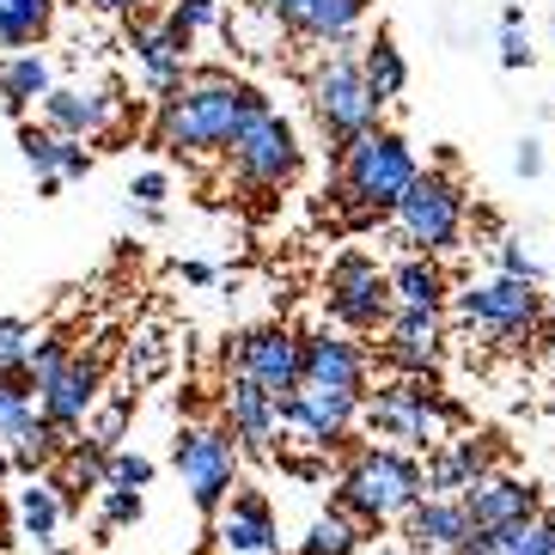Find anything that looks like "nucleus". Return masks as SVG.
I'll return each instance as SVG.
<instances>
[{"label":"nucleus","instance_id":"obj_46","mask_svg":"<svg viewBox=\"0 0 555 555\" xmlns=\"http://www.w3.org/2000/svg\"><path fill=\"white\" fill-rule=\"evenodd\" d=\"M178 275L190 281V287H214V281H220V269H214V262H178Z\"/></svg>","mask_w":555,"mask_h":555},{"label":"nucleus","instance_id":"obj_25","mask_svg":"<svg viewBox=\"0 0 555 555\" xmlns=\"http://www.w3.org/2000/svg\"><path fill=\"white\" fill-rule=\"evenodd\" d=\"M62 519H67L62 482H55V476H31V482L18 489V501H13V531H18V543L50 550L55 531H62Z\"/></svg>","mask_w":555,"mask_h":555},{"label":"nucleus","instance_id":"obj_23","mask_svg":"<svg viewBox=\"0 0 555 555\" xmlns=\"http://www.w3.org/2000/svg\"><path fill=\"white\" fill-rule=\"evenodd\" d=\"M470 538H476V525H470V506L464 501H434V494H427V501L403 519V543L422 550V555H457Z\"/></svg>","mask_w":555,"mask_h":555},{"label":"nucleus","instance_id":"obj_35","mask_svg":"<svg viewBox=\"0 0 555 555\" xmlns=\"http://www.w3.org/2000/svg\"><path fill=\"white\" fill-rule=\"evenodd\" d=\"M129 415H134V397H104L92 409V422H86V446L92 452H122V434H129Z\"/></svg>","mask_w":555,"mask_h":555},{"label":"nucleus","instance_id":"obj_11","mask_svg":"<svg viewBox=\"0 0 555 555\" xmlns=\"http://www.w3.org/2000/svg\"><path fill=\"white\" fill-rule=\"evenodd\" d=\"M366 415V397L360 391H336V385H299V391L281 397V427L294 434L299 446H318V452H336L348 446L354 422Z\"/></svg>","mask_w":555,"mask_h":555},{"label":"nucleus","instance_id":"obj_32","mask_svg":"<svg viewBox=\"0 0 555 555\" xmlns=\"http://www.w3.org/2000/svg\"><path fill=\"white\" fill-rule=\"evenodd\" d=\"M67 446H74V440H67L62 427H50L43 415H37V422L25 427L13 446H7V457H13V476H25V482H31V476H50V464L67 452Z\"/></svg>","mask_w":555,"mask_h":555},{"label":"nucleus","instance_id":"obj_27","mask_svg":"<svg viewBox=\"0 0 555 555\" xmlns=\"http://www.w3.org/2000/svg\"><path fill=\"white\" fill-rule=\"evenodd\" d=\"M457 555H555V519L538 513V519L506 525V531H476Z\"/></svg>","mask_w":555,"mask_h":555},{"label":"nucleus","instance_id":"obj_2","mask_svg":"<svg viewBox=\"0 0 555 555\" xmlns=\"http://www.w3.org/2000/svg\"><path fill=\"white\" fill-rule=\"evenodd\" d=\"M422 183V159L397 129H373L366 141H354L348 153H336V183L330 202L348 227H378L403 208V196Z\"/></svg>","mask_w":555,"mask_h":555},{"label":"nucleus","instance_id":"obj_6","mask_svg":"<svg viewBox=\"0 0 555 555\" xmlns=\"http://www.w3.org/2000/svg\"><path fill=\"white\" fill-rule=\"evenodd\" d=\"M299 165H306V147H299L294 122L262 99L257 111H250V122L232 134V147H227L232 183H238L245 196H281V190L299 178Z\"/></svg>","mask_w":555,"mask_h":555},{"label":"nucleus","instance_id":"obj_34","mask_svg":"<svg viewBox=\"0 0 555 555\" xmlns=\"http://www.w3.org/2000/svg\"><path fill=\"white\" fill-rule=\"evenodd\" d=\"M360 550V519H348L343 506H330L311 519V531L299 538V555H354Z\"/></svg>","mask_w":555,"mask_h":555},{"label":"nucleus","instance_id":"obj_40","mask_svg":"<svg viewBox=\"0 0 555 555\" xmlns=\"http://www.w3.org/2000/svg\"><path fill=\"white\" fill-rule=\"evenodd\" d=\"M494 269H501V275H513V281H538V287H543V262L531 257L519 238H501V245H494Z\"/></svg>","mask_w":555,"mask_h":555},{"label":"nucleus","instance_id":"obj_29","mask_svg":"<svg viewBox=\"0 0 555 555\" xmlns=\"http://www.w3.org/2000/svg\"><path fill=\"white\" fill-rule=\"evenodd\" d=\"M360 67H366V86L378 92V104H391V99H403V86H409V62H403V50H397V37L378 25L366 43H360Z\"/></svg>","mask_w":555,"mask_h":555},{"label":"nucleus","instance_id":"obj_47","mask_svg":"<svg viewBox=\"0 0 555 555\" xmlns=\"http://www.w3.org/2000/svg\"><path fill=\"white\" fill-rule=\"evenodd\" d=\"M513 165H519V178H538V171H543V147H538V141H525Z\"/></svg>","mask_w":555,"mask_h":555},{"label":"nucleus","instance_id":"obj_33","mask_svg":"<svg viewBox=\"0 0 555 555\" xmlns=\"http://www.w3.org/2000/svg\"><path fill=\"white\" fill-rule=\"evenodd\" d=\"M122 373H129V385H159V378L171 373V336H165L159 324L134 330L129 348H122Z\"/></svg>","mask_w":555,"mask_h":555},{"label":"nucleus","instance_id":"obj_19","mask_svg":"<svg viewBox=\"0 0 555 555\" xmlns=\"http://www.w3.org/2000/svg\"><path fill=\"white\" fill-rule=\"evenodd\" d=\"M214 538H220V550H232V555H281V525H275L269 494L238 489L227 506H220Z\"/></svg>","mask_w":555,"mask_h":555},{"label":"nucleus","instance_id":"obj_12","mask_svg":"<svg viewBox=\"0 0 555 555\" xmlns=\"http://www.w3.org/2000/svg\"><path fill=\"white\" fill-rule=\"evenodd\" d=\"M227 360H232V373L257 378L269 397H287L306 385V336H294L287 324H262L250 336H238V348Z\"/></svg>","mask_w":555,"mask_h":555},{"label":"nucleus","instance_id":"obj_10","mask_svg":"<svg viewBox=\"0 0 555 555\" xmlns=\"http://www.w3.org/2000/svg\"><path fill=\"white\" fill-rule=\"evenodd\" d=\"M171 464H178L183 489L202 513H220L238 494V440L227 427H183L178 446H171Z\"/></svg>","mask_w":555,"mask_h":555},{"label":"nucleus","instance_id":"obj_42","mask_svg":"<svg viewBox=\"0 0 555 555\" xmlns=\"http://www.w3.org/2000/svg\"><path fill=\"white\" fill-rule=\"evenodd\" d=\"M67 360H74V348H67V336H43L31 354V385H50L55 373H62Z\"/></svg>","mask_w":555,"mask_h":555},{"label":"nucleus","instance_id":"obj_38","mask_svg":"<svg viewBox=\"0 0 555 555\" xmlns=\"http://www.w3.org/2000/svg\"><path fill=\"white\" fill-rule=\"evenodd\" d=\"M104 489H153V457L111 452V464H104Z\"/></svg>","mask_w":555,"mask_h":555},{"label":"nucleus","instance_id":"obj_41","mask_svg":"<svg viewBox=\"0 0 555 555\" xmlns=\"http://www.w3.org/2000/svg\"><path fill=\"white\" fill-rule=\"evenodd\" d=\"M99 513H104V525H141L147 494H141V489H104L99 494Z\"/></svg>","mask_w":555,"mask_h":555},{"label":"nucleus","instance_id":"obj_8","mask_svg":"<svg viewBox=\"0 0 555 555\" xmlns=\"http://www.w3.org/2000/svg\"><path fill=\"white\" fill-rule=\"evenodd\" d=\"M457 324L464 330H482L494 348H519L531 330L543 324V294L538 281H513V275H494V281H476L452 299Z\"/></svg>","mask_w":555,"mask_h":555},{"label":"nucleus","instance_id":"obj_18","mask_svg":"<svg viewBox=\"0 0 555 555\" xmlns=\"http://www.w3.org/2000/svg\"><path fill=\"white\" fill-rule=\"evenodd\" d=\"M227 434L238 440V452H275V434H281V397H269L257 378L232 373L227 378Z\"/></svg>","mask_w":555,"mask_h":555},{"label":"nucleus","instance_id":"obj_45","mask_svg":"<svg viewBox=\"0 0 555 555\" xmlns=\"http://www.w3.org/2000/svg\"><path fill=\"white\" fill-rule=\"evenodd\" d=\"M92 13H104V18H141L153 7V0H86Z\"/></svg>","mask_w":555,"mask_h":555},{"label":"nucleus","instance_id":"obj_3","mask_svg":"<svg viewBox=\"0 0 555 555\" xmlns=\"http://www.w3.org/2000/svg\"><path fill=\"white\" fill-rule=\"evenodd\" d=\"M306 111H311V122H318V134H324L330 159L378 129L385 104H378V92L366 86L360 50H324L306 67Z\"/></svg>","mask_w":555,"mask_h":555},{"label":"nucleus","instance_id":"obj_44","mask_svg":"<svg viewBox=\"0 0 555 555\" xmlns=\"http://www.w3.org/2000/svg\"><path fill=\"white\" fill-rule=\"evenodd\" d=\"M86 171H92V147H86V141H67V134H62V183H80Z\"/></svg>","mask_w":555,"mask_h":555},{"label":"nucleus","instance_id":"obj_31","mask_svg":"<svg viewBox=\"0 0 555 555\" xmlns=\"http://www.w3.org/2000/svg\"><path fill=\"white\" fill-rule=\"evenodd\" d=\"M227 25V0H171L159 18V31L171 37V50H196V37L202 31H220Z\"/></svg>","mask_w":555,"mask_h":555},{"label":"nucleus","instance_id":"obj_26","mask_svg":"<svg viewBox=\"0 0 555 555\" xmlns=\"http://www.w3.org/2000/svg\"><path fill=\"white\" fill-rule=\"evenodd\" d=\"M391 294H397V306H409V311H446L452 281H446L440 257H403L391 269Z\"/></svg>","mask_w":555,"mask_h":555},{"label":"nucleus","instance_id":"obj_50","mask_svg":"<svg viewBox=\"0 0 555 555\" xmlns=\"http://www.w3.org/2000/svg\"><path fill=\"white\" fill-rule=\"evenodd\" d=\"M62 7H86V0H62Z\"/></svg>","mask_w":555,"mask_h":555},{"label":"nucleus","instance_id":"obj_7","mask_svg":"<svg viewBox=\"0 0 555 555\" xmlns=\"http://www.w3.org/2000/svg\"><path fill=\"white\" fill-rule=\"evenodd\" d=\"M464 220H470V196L452 171H422V183L403 196V208L391 214V238L403 245V257H446L464 245Z\"/></svg>","mask_w":555,"mask_h":555},{"label":"nucleus","instance_id":"obj_9","mask_svg":"<svg viewBox=\"0 0 555 555\" xmlns=\"http://www.w3.org/2000/svg\"><path fill=\"white\" fill-rule=\"evenodd\" d=\"M324 306H330V318H336L348 336H373V330H385L391 324V311H397L391 269H378V257H366V250H343V257L330 262Z\"/></svg>","mask_w":555,"mask_h":555},{"label":"nucleus","instance_id":"obj_5","mask_svg":"<svg viewBox=\"0 0 555 555\" xmlns=\"http://www.w3.org/2000/svg\"><path fill=\"white\" fill-rule=\"evenodd\" d=\"M360 422L373 427L378 440H397L403 452H440L446 427H464V409L452 397L434 391V378H391L366 397V415Z\"/></svg>","mask_w":555,"mask_h":555},{"label":"nucleus","instance_id":"obj_36","mask_svg":"<svg viewBox=\"0 0 555 555\" xmlns=\"http://www.w3.org/2000/svg\"><path fill=\"white\" fill-rule=\"evenodd\" d=\"M18 153L37 178H62V134L50 122H18Z\"/></svg>","mask_w":555,"mask_h":555},{"label":"nucleus","instance_id":"obj_14","mask_svg":"<svg viewBox=\"0 0 555 555\" xmlns=\"http://www.w3.org/2000/svg\"><path fill=\"white\" fill-rule=\"evenodd\" d=\"M281 18V31L299 43H324V50H354L360 25L373 18V0H262Z\"/></svg>","mask_w":555,"mask_h":555},{"label":"nucleus","instance_id":"obj_24","mask_svg":"<svg viewBox=\"0 0 555 555\" xmlns=\"http://www.w3.org/2000/svg\"><path fill=\"white\" fill-rule=\"evenodd\" d=\"M55 92V62L37 50H18V55H0V116L25 122L31 104H43Z\"/></svg>","mask_w":555,"mask_h":555},{"label":"nucleus","instance_id":"obj_16","mask_svg":"<svg viewBox=\"0 0 555 555\" xmlns=\"http://www.w3.org/2000/svg\"><path fill=\"white\" fill-rule=\"evenodd\" d=\"M494 457H501L494 434H457V440H446L440 452L427 457V494L434 501H464L482 476H494Z\"/></svg>","mask_w":555,"mask_h":555},{"label":"nucleus","instance_id":"obj_28","mask_svg":"<svg viewBox=\"0 0 555 555\" xmlns=\"http://www.w3.org/2000/svg\"><path fill=\"white\" fill-rule=\"evenodd\" d=\"M220 37H227L232 50L257 55V62H275L281 55V18L262 7V0H250V7H238V13H227V25H220Z\"/></svg>","mask_w":555,"mask_h":555},{"label":"nucleus","instance_id":"obj_43","mask_svg":"<svg viewBox=\"0 0 555 555\" xmlns=\"http://www.w3.org/2000/svg\"><path fill=\"white\" fill-rule=\"evenodd\" d=\"M165 190H171V183H165V171H141V178L129 183V202H134V208H159Z\"/></svg>","mask_w":555,"mask_h":555},{"label":"nucleus","instance_id":"obj_17","mask_svg":"<svg viewBox=\"0 0 555 555\" xmlns=\"http://www.w3.org/2000/svg\"><path fill=\"white\" fill-rule=\"evenodd\" d=\"M116 116H122V99L111 86H55L43 99V122L67 141H99L116 129Z\"/></svg>","mask_w":555,"mask_h":555},{"label":"nucleus","instance_id":"obj_13","mask_svg":"<svg viewBox=\"0 0 555 555\" xmlns=\"http://www.w3.org/2000/svg\"><path fill=\"white\" fill-rule=\"evenodd\" d=\"M378 360L397 378H434L446 360V311H409L397 306L391 324L378 330Z\"/></svg>","mask_w":555,"mask_h":555},{"label":"nucleus","instance_id":"obj_39","mask_svg":"<svg viewBox=\"0 0 555 555\" xmlns=\"http://www.w3.org/2000/svg\"><path fill=\"white\" fill-rule=\"evenodd\" d=\"M501 67H531V37H525V13L519 7H506L501 13Z\"/></svg>","mask_w":555,"mask_h":555},{"label":"nucleus","instance_id":"obj_15","mask_svg":"<svg viewBox=\"0 0 555 555\" xmlns=\"http://www.w3.org/2000/svg\"><path fill=\"white\" fill-rule=\"evenodd\" d=\"M104 403V360L99 354H74L50 385H37V409L43 422L62 427L67 440H80V427L92 422V409Z\"/></svg>","mask_w":555,"mask_h":555},{"label":"nucleus","instance_id":"obj_49","mask_svg":"<svg viewBox=\"0 0 555 555\" xmlns=\"http://www.w3.org/2000/svg\"><path fill=\"white\" fill-rule=\"evenodd\" d=\"M13 543H18V538H0V555H7V550H13Z\"/></svg>","mask_w":555,"mask_h":555},{"label":"nucleus","instance_id":"obj_4","mask_svg":"<svg viewBox=\"0 0 555 555\" xmlns=\"http://www.w3.org/2000/svg\"><path fill=\"white\" fill-rule=\"evenodd\" d=\"M422 501H427V470L403 446H360L336 476V506L360 525L409 519Z\"/></svg>","mask_w":555,"mask_h":555},{"label":"nucleus","instance_id":"obj_37","mask_svg":"<svg viewBox=\"0 0 555 555\" xmlns=\"http://www.w3.org/2000/svg\"><path fill=\"white\" fill-rule=\"evenodd\" d=\"M37 336L25 318H0V378H13V373H31V354H37Z\"/></svg>","mask_w":555,"mask_h":555},{"label":"nucleus","instance_id":"obj_48","mask_svg":"<svg viewBox=\"0 0 555 555\" xmlns=\"http://www.w3.org/2000/svg\"><path fill=\"white\" fill-rule=\"evenodd\" d=\"M7 476H13V457H7V446H0V489H7Z\"/></svg>","mask_w":555,"mask_h":555},{"label":"nucleus","instance_id":"obj_1","mask_svg":"<svg viewBox=\"0 0 555 555\" xmlns=\"http://www.w3.org/2000/svg\"><path fill=\"white\" fill-rule=\"evenodd\" d=\"M262 104L257 86H245L227 67H196L190 92L165 99L159 116H153V147L171 153V159H227L232 134L250 122V111Z\"/></svg>","mask_w":555,"mask_h":555},{"label":"nucleus","instance_id":"obj_30","mask_svg":"<svg viewBox=\"0 0 555 555\" xmlns=\"http://www.w3.org/2000/svg\"><path fill=\"white\" fill-rule=\"evenodd\" d=\"M62 0H0V50H37L55 25Z\"/></svg>","mask_w":555,"mask_h":555},{"label":"nucleus","instance_id":"obj_20","mask_svg":"<svg viewBox=\"0 0 555 555\" xmlns=\"http://www.w3.org/2000/svg\"><path fill=\"white\" fill-rule=\"evenodd\" d=\"M129 55L134 67H141V86H147V99H178V92H190V80H196V67H190V55L171 50V37L159 31V25H134L129 18Z\"/></svg>","mask_w":555,"mask_h":555},{"label":"nucleus","instance_id":"obj_21","mask_svg":"<svg viewBox=\"0 0 555 555\" xmlns=\"http://www.w3.org/2000/svg\"><path fill=\"white\" fill-rule=\"evenodd\" d=\"M464 506H470L476 531H506V525H525V519H538V513H543L538 489H531L525 476H506V470L482 476V482L464 494Z\"/></svg>","mask_w":555,"mask_h":555},{"label":"nucleus","instance_id":"obj_22","mask_svg":"<svg viewBox=\"0 0 555 555\" xmlns=\"http://www.w3.org/2000/svg\"><path fill=\"white\" fill-rule=\"evenodd\" d=\"M306 378L311 385H336V391L366 397L373 360H366V348H360L348 330H318V336H306Z\"/></svg>","mask_w":555,"mask_h":555}]
</instances>
